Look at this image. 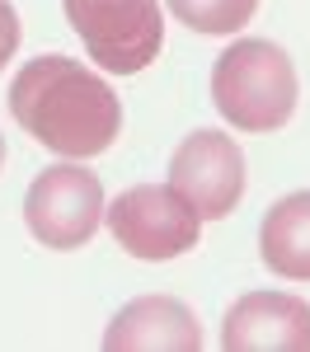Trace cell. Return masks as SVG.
I'll return each mask as SVG.
<instances>
[{
  "label": "cell",
  "mask_w": 310,
  "mask_h": 352,
  "mask_svg": "<svg viewBox=\"0 0 310 352\" xmlns=\"http://www.w3.org/2000/svg\"><path fill=\"white\" fill-rule=\"evenodd\" d=\"M10 113L38 146L61 160H94L122 132V104L113 85L85 61L43 52L10 80Z\"/></svg>",
  "instance_id": "cell-1"
},
{
  "label": "cell",
  "mask_w": 310,
  "mask_h": 352,
  "mask_svg": "<svg viewBox=\"0 0 310 352\" xmlns=\"http://www.w3.org/2000/svg\"><path fill=\"white\" fill-rule=\"evenodd\" d=\"M296 99H301L296 66L268 38H240L212 66V104H217V113L250 136L287 127L291 113H296Z\"/></svg>",
  "instance_id": "cell-2"
},
{
  "label": "cell",
  "mask_w": 310,
  "mask_h": 352,
  "mask_svg": "<svg viewBox=\"0 0 310 352\" xmlns=\"http://www.w3.org/2000/svg\"><path fill=\"white\" fill-rule=\"evenodd\" d=\"M66 19L109 76H137L165 47L160 0H66Z\"/></svg>",
  "instance_id": "cell-3"
},
{
  "label": "cell",
  "mask_w": 310,
  "mask_h": 352,
  "mask_svg": "<svg viewBox=\"0 0 310 352\" xmlns=\"http://www.w3.org/2000/svg\"><path fill=\"white\" fill-rule=\"evenodd\" d=\"M118 249H127L141 263H169L188 254L202 235V217L188 207V197L174 184H137L113 207H104Z\"/></svg>",
  "instance_id": "cell-4"
},
{
  "label": "cell",
  "mask_w": 310,
  "mask_h": 352,
  "mask_svg": "<svg viewBox=\"0 0 310 352\" xmlns=\"http://www.w3.org/2000/svg\"><path fill=\"white\" fill-rule=\"evenodd\" d=\"M24 221L28 235L43 249H80L94 240L99 221H104V184L94 169L76 160L47 164L24 197Z\"/></svg>",
  "instance_id": "cell-5"
},
{
  "label": "cell",
  "mask_w": 310,
  "mask_h": 352,
  "mask_svg": "<svg viewBox=\"0 0 310 352\" xmlns=\"http://www.w3.org/2000/svg\"><path fill=\"white\" fill-rule=\"evenodd\" d=\"M169 184L188 197L202 221H225L245 197V151L225 132H188L174 146Z\"/></svg>",
  "instance_id": "cell-6"
},
{
  "label": "cell",
  "mask_w": 310,
  "mask_h": 352,
  "mask_svg": "<svg viewBox=\"0 0 310 352\" xmlns=\"http://www.w3.org/2000/svg\"><path fill=\"white\" fill-rule=\"evenodd\" d=\"M225 352H310V300L291 292H245L221 320Z\"/></svg>",
  "instance_id": "cell-7"
},
{
  "label": "cell",
  "mask_w": 310,
  "mask_h": 352,
  "mask_svg": "<svg viewBox=\"0 0 310 352\" xmlns=\"http://www.w3.org/2000/svg\"><path fill=\"white\" fill-rule=\"evenodd\" d=\"M104 348L109 352H197L202 348V324L184 300L137 296L109 320Z\"/></svg>",
  "instance_id": "cell-8"
},
{
  "label": "cell",
  "mask_w": 310,
  "mask_h": 352,
  "mask_svg": "<svg viewBox=\"0 0 310 352\" xmlns=\"http://www.w3.org/2000/svg\"><path fill=\"white\" fill-rule=\"evenodd\" d=\"M258 254L268 272H278L287 282H310V188L287 192L268 207V217L258 226Z\"/></svg>",
  "instance_id": "cell-9"
},
{
  "label": "cell",
  "mask_w": 310,
  "mask_h": 352,
  "mask_svg": "<svg viewBox=\"0 0 310 352\" xmlns=\"http://www.w3.org/2000/svg\"><path fill=\"white\" fill-rule=\"evenodd\" d=\"M165 5L193 33H240L258 14V0H165Z\"/></svg>",
  "instance_id": "cell-10"
},
{
  "label": "cell",
  "mask_w": 310,
  "mask_h": 352,
  "mask_svg": "<svg viewBox=\"0 0 310 352\" xmlns=\"http://www.w3.org/2000/svg\"><path fill=\"white\" fill-rule=\"evenodd\" d=\"M14 52H19V14L10 0H0V71L14 61Z\"/></svg>",
  "instance_id": "cell-11"
},
{
  "label": "cell",
  "mask_w": 310,
  "mask_h": 352,
  "mask_svg": "<svg viewBox=\"0 0 310 352\" xmlns=\"http://www.w3.org/2000/svg\"><path fill=\"white\" fill-rule=\"evenodd\" d=\"M0 164H5V136H0Z\"/></svg>",
  "instance_id": "cell-12"
}]
</instances>
